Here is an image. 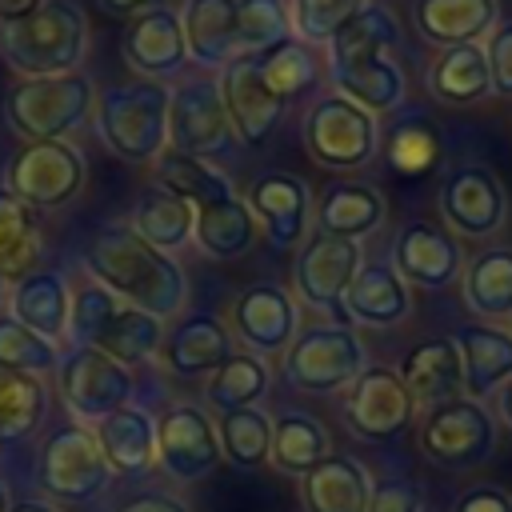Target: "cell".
Here are the masks:
<instances>
[{"label":"cell","mask_w":512,"mask_h":512,"mask_svg":"<svg viewBox=\"0 0 512 512\" xmlns=\"http://www.w3.org/2000/svg\"><path fill=\"white\" fill-rule=\"evenodd\" d=\"M260 68L268 76V84L276 88L280 100H292V96H304L320 84V56L312 44H304L300 36H284L280 44H272L268 52H260Z\"/></svg>","instance_id":"cell-44"},{"label":"cell","mask_w":512,"mask_h":512,"mask_svg":"<svg viewBox=\"0 0 512 512\" xmlns=\"http://www.w3.org/2000/svg\"><path fill=\"white\" fill-rule=\"evenodd\" d=\"M412 16L428 44H480L500 24V0H416Z\"/></svg>","instance_id":"cell-29"},{"label":"cell","mask_w":512,"mask_h":512,"mask_svg":"<svg viewBox=\"0 0 512 512\" xmlns=\"http://www.w3.org/2000/svg\"><path fill=\"white\" fill-rule=\"evenodd\" d=\"M0 304H8V280L0 276Z\"/></svg>","instance_id":"cell-58"},{"label":"cell","mask_w":512,"mask_h":512,"mask_svg":"<svg viewBox=\"0 0 512 512\" xmlns=\"http://www.w3.org/2000/svg\"><path fill=\"white\" fill-rule=\"evenodd\" d=\"M88 48V20L68 0H44L20 24H0V60L24 80L76 72Z\"/></svg>","instance_id":"cell-4"},{"label":"cell","mask_w":512,"mask_h":512,"mask_svg":"<svg viewBox=\"0 0 512 512\" xmlns=\"http://www.w3.org/2000/svg\"><path fill=\"white\" fill-rule=\"evenodd\" d=\"M368 0H292L288 16H292V36H300L304 44H328Z\"/></svg>","instance_id":"cell-47"},{"label":"cell","mask_w":512,"mask_h":512,"mask_svg":"<svg viewBox=\"0 0 512 512\" xmlns=\"http://www.w3.org/2000/svg\"><path fill=\"white\" fill-rule=\"evenodd\" d=\"M324 456H332L328 428L308 412H284L272 420V464L284 476H308Z\"/></svg>","instance_id":"cell-37"},{"label":"cell","mask_w":512,"mask_h":512,"mask_svg":"<svg viewBox=\"0 0 512 512\" xmlns=\"http://www.w3.org/2000/svg\"><path fill=\"white\" fill-rule=\"evenodd\" d=\"M272 384V372H268V360L256 356V352H232L204 384V396L208 404L224 416V412H236V408H252L264 400Z\"/></svg>","instance_id":"cell-40"},{"label":"cell","mask_w":512,"mask_h":512,"mask_svg":"<svg viewBox=\"0 0 512 512\" xmlns=\"http://www.w3.org/2000/svg\"><path fill=\"white\" fill-rule=\"evenodd\" d=\"M256 232H260V224H256L252 208L244 204V196H228V200H216V204L196 208L192 240L212 260H236V256H244L256 244Z\"/></svg>","instance_id":"cell-32"},{"label":"cell","mask_w":512,"mask_h":512,"mask_svg":"<svg viewBox=\"0 0 512 512\" xmlns=\"http://www.w3.org/2000/svg\"><path fill=\"white\" fill-rule=\"evenodd\" d=\"M372 480L368 468L352 456H324L308 476H300L304 512H368Z\"/></svg>","instance_id":"cell-30"},{"label":"cell","mask_w":512,"mask_h":512,"mask_svg":"<svg viewBox=\"0 0 512 512\" xmlns=\"http://www.w3.org/2000/svg\"><path fill=\"white\" fill-rule=\"evenodd\" d=\"M452 512H512V496L496 484H480V488H468L452 504Z\"/></svg>","instance_id":"cell-51"},{"label":"cell","mask_w":512,"mask_h":512,"mask_svg":"<svg viewBox=\"0 0 512 512\" xmlns=\"http://www.w3.org/2000/svg\"><path fill=\"white\" fill-rule=\"evenodd\" d=\"M412 416H416V400L408 396L400 372L384 368V364H368L356 376V384L348 388V396H344L348 428L360 440H372V444L396 440L412 424Z\"/></svg>","instance_id":"cell-16"},{"label":"cell","mask_w":512,"mask_h":512,"mask_svg":"<svg viewBox=\"0 0 512 512\" xmlns=\"http://www.w3.org/2000/svg\"><path fill=\"white\" fill-rule=\"evenodd\" d=\"M232 332L256 356L288 352L300 332V308L280 284H252L232 300Z\"/></svg>","instance_id":"cell-19"},{"label":"cell","mask_w":512,"mask_h":512,"mask_svg":"<svg viewBox=\"0 0 512 512\" xmlns=\"http://www.w3.org/2000/svg\"><path fill=\"white\" fill-rule=\"evenodd\" d=\"M124 60L140 72V80H172L188 64V44H184V24L180 12L156 4L140 16L128 20L124 32Z\"/></svg>","instance_id":"cell-21"},{"label":"cell","mask_w":512,"mask_h":512,"mask_svg":"<svg viewBox=\"0 0 512 512\" xmlns=\"http://www.w3.org/2000/svg\"><path fill=\"white\" fill-rule=\"evenodd\" d=\"M392 268L400 272V280L408 288L440 292V288H452L464 276V252H460V240L444 224L412 220L396 232Z\"/></svg>","instance_id":"cell-18"},{"label":"cell","mask_w":512,"mask_h":512,"mask_svg":"<svg viewBox=\"0 0 512 512\" xmlns=\"http://www.w3.org/2000/svg\"><path fill=\"white\" fill-rule=\"evenodd\" d=\"M40 256V224L36 212L0 188V276L12 284L32 272Z\"/></svg>","instance_id":"cell-43"},{"label":"cell","mask_w":512,"mask_h":512,"mask_svg":"<svg viewBox=\"0 0 512 512\" xmlns=\"http://www.w3.org/2000/svg\"><path fill=\"white\" fill-rule=\"evenodd\" d=\"M396 372H400L408 396L424 408L464 396V360H460V348L452 336L420 340L416 348H408V356L400 360Z\"/></svg>","instance_id":"cell-26"},{"label":"cell","mask_w":512,"mask_h":512,"mask_svg":"<svg viewBox=\"0 0 512 512\" xmlns=\"http://www.w3.org/2000/svg\"><path fill=\"white\" fill-rule=\"evenodd\" d=\"M328 80L340 96H348L352 104H360L372 116L400 108L404 92H408V80H404L400 64H392V56H372V60H360L348 68H328Z\"/></svg>","instance_id":"cell-34"},{"label":"cell","mask_w":512,"mask_h":512,"mask_svg":"<svg viewBox=\"0 0 512 512\" xmlns=\"http://www.w3.org/2000/svg\"><path fill=\"white\" fill-rule=\"evenodd\" d=\"M428 88L444 104H476L492 96V72H488L484 44L440 48V56L428 68Z\"/></svg>","instance_id":"cell-35"},{"label":"cell","mask_w":512,"mask_h":512,"mask_svg":"<svg viewBox=\"0 0 512 512\" xmlns=\"http://www.w3.org/2000/svg\"><path fill=\"white\" fill-rule=\"evenodd\" d=\"M484 56H488V72H492V92L512 100V20H500L484 36Z\"/></svg>","instance_id":"cell-49"},{"label":"cell","mask_w":512,"mask_h":512,"mask_svg":"<svg viewBox=\"0 0 512 512\" xmlns=\"http://www.w3.org/2000/svg\"><path fill=\"white\" fill-rule=\"evenodd\" d=\"M48 412V388L28 372H0V448L28 440Z\"/></svg>","instance_id":"cell-41"},{"label":"cell","mask_w":512,"mask_h":512,"mask_svg":"<svg viewBox=\"0 0 512 512\" xmlns=\"http://www.w3.org/2000/svg\"><path fill=\"white\" fill-rule=\"evenodd\" d=\"M400 40L396 16L384 4H364L332 40H328V68H348L372 56H388V48Z\"/></svg>","instance_id":"cell-36"},{"label":"cell","mask_w":512,"mask_h":512,"mask_svg":"<svg viewBox=\"0 0 512 512\" xmlns=\"http://www.w3.org/2000/svg\"><path fill=\"white\" fill-rule=\"evenodd\" d=\"M116 512H192L180 496H172V492H156V488H148V492H136V496H128Z\"/></svg>","instance_id":"cell-52"},{"label":"cell","mask_w":512,"mask_h":512,"mask_svg":"<svg viewBox=\"0 0 512 512\" xmlns=\"http://www.w3.org/2000/svg\"><path fill=\"white\" fill-rule=\"evenodd\" d=\"M292 36V16L284 0H240L236 8V48L240 56H260Z\"/></svg>","instance_id":"cell-46"},{"label":"cell","mask_w":512,"mask_h":512,"mask_svg":"<svg viewBox=\"0 0 512 512\" xmlns=\"http://www.w3.org/2000/svg\"><path fill=\"white\" fill-rule=\"evenodd\" d=\"M216 84H220V100H224L228 124L240 144H264L280 128L288 100H280L276 88L268 84L260 56H236L220 72Z\"/></svg>","instance_id":"cell-17"},{"label":"cell","mask_w":512,"mask_h":512,"mask_svg":"<svg viewBox=\"0 0 512 512\" xmlns=\"http://www.w3.org/2000/svg\"><path fill=\"white\" fill-rule=\"evenodd\" d=\"M84 268L112 296L156 320H172L184 308V268L168 252L152 248L132 224H104L84 252Z\"/></svg>","instance_id":"cell-1"},{"label":"cell","mask_w":512,"mask_h":512,"mask_svg":"<svg viewBox=\"0 0 512 512\" xmlns=\"http://www.w3.org/2000/svg\"><path fill=\"white\" fill-rule=\"evenodd\" d=\"M244 204L272 240V248H296L312 220V192L296 172H264L248 184Z\"/></svg>","instance_id":"cell-20"},{"label":"cell","mask_w":512,"mask_h":512,"mask_svg":"<svg viewBox=\"0 0 512 512\" xmlns=\"http://www.w3.org/2000/svg\"><path fill=\"white\" fill-rule=\"evenodd\" d=\"M40 484L64 500H92L112 484V468L92 436V428L68 420L52 428L40 444Z\"/></svg>","instance_id":"cell-12"},{"label":"cell","mask_w":512,"mask_h":512,"mask_svg":"<svg viewBox=\"0 0 512 512\" xmlns=\"http://www.w3.org/2000/svg\"><path fill=\"white\" fill-rule=\"evenodd\" d=\"M384 212H388V204L372 184L340 180L316 204V232H328V236L360 244L368 232H376L384 224Z\"/></svg>","instance_id":"cell-31"},{"label":"cell","mask_w":512,"mask_h":512,"mask_svg":"<svg viewBox=\"0 0 512 512\" xmlns=\"http://www.w3.org/2000/svg\"><path fill=\"white\" fill-rule=\"evenodd\" d=\"M40 8H44V0H0V24H20Z\"/></svg>","instance_id":"cell-53"},{"label":"cell","mask_w":512,"mask_h":512,"mask_svg":"<svg viewBox=\"0 0 512 512\" xmlns=\"http://www.w3.org/2000/svg\"><path fill=\"white\" fill-rule=\"evenodd\" d=\"M168 144H172V152L200 156V160H216L236 148V132L228 124L216 80H184L172 88Z\"/></svg>","instance_id":"cell-13"},{"label":"cell","mask_w":512,"mask_h":512,"mask_svg":"<svg viewBox=\"0 0 512 512\" xmlns=\"http://www.w3.org/2000/svg\"><path fill=\"white\" fill-rule=\"evenodd\" d=\"M12 508V492H8V484L0 480V512H8Z\"/></svg>","instance_id":"cell-57"},{"label":"cell","mask_w":512,"mask_h":512,"mask_svg":"<svg viewBox=\"0 0 512 512\" xmlns=\"http://www.w3.org/2000/svg\"><path fill=\"white\" fill-rule=\"evenodd\" d=\"M236 8L240 0H188L180 12L188 60L200 68L224 72L240 48H236Z\"/></svg>","instance_id":"cell-28"},{"label":"cell","mask_w":512,"mask_h":512,"mask_svg":"<svg viewBox=\"0 0 512 512\" xmlns=\"http://www.w3.org/2000/svg\"><path fill=\"white\" fill-rule=\"evenodd\" d=\"M56 376H60L64 408L84 428H96L104 416L132 404V392H136L132 368H124L120 360L104 356L100 348H84V344H72L60 356Z\"/></svg>","instance_id":"cell-8"},{"label":"cell","mask_w":512,"mask_h":512,"mask_svg":"<svg viewBox=\"0 0 512 512\" xmlns=\"http://www.w3.org/2000/svg\"><path fill=\"white\" fill-rule=\"evenodd\" d=\"M156 188L188 200L192 208L236 196L224 168H216L212 160H200V156H184V152H164L156 160Z\"/></svg>","instance_id":"cell-38"},{"label":"cell","mask_w":512,"mask_h":512,"mask_svg":"<svg viewBox=\"0 0 512 512\" xmlns=\"http://www.w3.org/2000/svg\"><path fill=\"white\" fill-rule=\"evenodd\" d=\"M368 368L364 340L348 324H312L296 332L284 352V380L312 396H332L352 388L356 376Z\"/></svg>","instance_id":"cell-6"},{"label":"cell","mask_w":512,"mask_h":512,"mask_svg":"<svg viewBox=\"0 0 512 512\" xmlns=\"http://www.w3.org/2000/svg\"><path fill=\"white\" fill-rule=\"evenodd\" d=\"M216 432H220L224 460L232 468H240V472H252V468H260L272 456V416L260 404L224 412L216 420Z\"/></svg>","instance_id":"cell-42"},{"label":"cell","mask_w":512,"mask_h":512,"mask_svg":"<svg viewBox=\"0 0 512 512\" xmlns=\"http://www.w3.org/2000/svg\"><path fill=\"white\" fill-rule=\"evenodd\" d=\"M496 448V420L480 400H448L424 412L420 420V452L440 468H472L484 464Z\"/></svg>","instance_id":"cell-11"},{"label":"cell","mask_w":512,"mask_h":512,"mask_svg":"<svg viewBox=\"0 0 512 512\" xmlns=\"http://www.w3.org/2000/svg\"><path fill=\"white\" fill-rule=\"evenodd\" d=\"M456 348L464 360V396L468 400H488L512 380V328L472 320L456 328Z\"/></svg>","instance_id":"cell-24"},{"label":"cell","mask_w":512,"mask_h":512,"mask_svg":"<svg viewBox=\"0 0 512 512\" xmlns=\"http://www.w3.org/2000/svg\"><path fill=\"white\" fill-rule=\"evenodd\" d=\"M152 248H160V252H176V248H184L188 240H192V228H196V208L188 204V200H180V196H172V192H164V188H156V192H144L140 200H136V208H132V220H128Z\"/></svg>","instance_id":"cell-39"},{"label":"cell","mask_w":512,"mask_h":512,"mask_svg":"<svg viewBox=\"0 0 512 512\" xmlns=\"http://www.w3.org/2000/svg\"><path fill=\"white\" fill-rule=\"evenodd\" d=\"M496 408H500V420L512 428V380H508V384L496 392Z\"/></svg>","instance_id":"cell-55"},{"label":"cell","mask_w":512,"mask_h":512,"mask_svg":"<svg viewBox=\"0 0 512 512\" xmlns=\"http://www.w3.org/2000/svg\"><path fill=\"white\" fill-rule=\"evenodd\" d=\"M304 148L324 168H336V172L364 168L380 148L376 116L340 92L316 96L304 112Z\"/></svg>","instance_id":"cell-7"},{"label":"cell","mask_w":512,"mask_h":512,"mask_svg":"<svg viewBox=\"0 0 512 512\" xmlns=\"http://www.w3.org/2000/svg\"><path fill=\"white\" fill-rule=\"evenodd\" d=\"M464 304L480 320H508L512 316V244L480 248L464 264Z\"/></svg>","instance_id":"cell-33"},{"label":"cell","mask_w":512,"mask_h":512,"mask_svg":"<svg viewBox=\"0 0 512 512\" xmlns=\"http://www.w3.org/2000/svg\"><path fill=\"white\" fill-rule=\"evenodd\" d=\"M8 512H60V508H52L48 500H12Z\"/></svg>","instance_id":"cell-56"},{"label":"cell","mask_w":512,"mask_h":512,"mask_svg":"<svg viewBox=\"0 0 512 512\" xmlns=\"http://www.w3.org/2000/svg\"><path fill=\"white\" fill-rule=\"evenodd\" d=\"M172 88L160 80H124L96 96V132L128 164H148L168 152Z\"/></svg>","instance_id":"cell-3"},{"label":"cell","mask_w":512,"mask_h":512,"mask_svg":"<svg viewBox=\"0 0 512 512\" xmlns=\"http://www.w3.org/2000/svg\"><path fill=\"white\" fill-rule=\"evenodd\" d=\"M68 312H72V288L56 268H32L28 276L8 284V316L52 344L68 336Z\"/></svg>","instance_id":"cell-23"},{"label":"cell","mask_w":512,"mask_h":512,"mask_svg":"<svg viewBox=\"0 0 512 512\" xmlns=\"http://www.w3.org/2000/svg\"><path fill=\"white\" fill-rule=\"evenodd\" d=\"M112 476L140 480L156 468V416L140 404H124L92 428Z\"/></svg>","instance_id":"cell-27"},{"label":"cell","mask_w":512,"mask_h":512,"mask_svg":"<svg viewBox=\"0 0 512 512\" xmlns=\"http://www.w3.org/2000/svg\"><path fill=\"white\" fill-rule=\"evenodd\" d=\"M164 368L172 376H184V380H196V376H212L228 356H232V332L208 316V312H192L184 320H176L164 340H160V352Z\"/></svg>","instance_id":"cell-22"},{"label":"cell","mask_w":512,"mask_h":512,"mask_svg":"<svg viewBox=\"0 0 512 512\" xmlns=\"http://www.w3.org/2000/svg\"><path fill=\"white\" fill-rule=\"evenodd\" d=\"M68 340L84 344V348H100L104 356H112L124 368H132V364H144V360H152L160 352L164 320L124 304L104 284L88 280V284H80L72 292Z\"/></svg>","instance_id":"cell-2"},{"label":"cell","mask_w":512,"mask_h":512,"mask_svg":"<svg viewBox=\"0 0 512 512\" xmlns=\"http://www.w3.org/2000/svg\"><path fill=\"white\" fill-rule=\"evenodd\" d=\"M60 368V344L36 336L12 316H0V372H28L44 376Z\"/></svg>","instance_id":"cell-45"},{"label":"cell","mask_w":512,"mask_h":512,"mask_svg":"<svg viewBox=\"0 0 512 512\" xmlns=\"http://www.w3.org/2000/svg\"><path fill=\"white\" fill-rule=\"evenodd\" d=\"M364 264V252L356 240H340L328 232H312L292 264V288L296 296L316 308V312H332L344 316V292L352 288L356 272Z\"/></svg>","instance_id":"cell-15"},{"label":"cell","mask_w":512,"mask_h":512,"mask_svg":"<svg viewBox=\"0 0 512 512\" xmlns=\"http://www.w3.org/2000/svg\"><path fill=\"white\" fill-rule=\"evenodd\" d=\"M92 104H96L92 80L76 68V72H60V76L20 80L4 96V120L28 144L32 140H64L72 128H80L88 120Z\"/></svg>","instance_id":"cell-5"},{"label":"cell","mask_w":512,"mask_h":512,"mask_svg":"<svg viewBox=\"0 0 512 512\" xmlns=\"http://www.w3.org/2000/svg\"><path fill=\"white\" fill-rule=\"evenodd\" d=\"M224 464L216 420L200 404H168L156 420V468L176 484H200Z\"/></svg>","instance_id":"cell-10"},{"label":"cell","mask_w":512,"mask_h":512,"mask_svg":"<svg viewBox=\"0 0 512 512\" xmlns=\"http://www.w3.org/2000/svg\"><path fill=\"white\" fill-rule=\"evenodd\" d=\"M436 204L456 240H488L504 228L508 216V192L488 164H456L444 176Z\"/></svg>","instance_id":"cell-14"},{"label":"cell","mask_w":512,"mask_h":512,"mask_svg":"<svg viewBox=\"0 0 512 512\" xmlns=\"http://www.w3.org/2000/svg\"><path fill=\"white\" fill-rule=\"evenodd\" d=\"M384 152H388V164H392L400 176H424V172L436 164L440 144H436V132H432L428 124L404 120V124L392 128Z\"/></svg>","instance_id":"cell-48"},{"label":"cell","mask_w":512,"mask_h":512,"mask_svg":"<svg viewBox=\"0 0 512 512\" xmlns=\"http://www.w3.org/2000/svg\"><path fill=\"white\" fill-rule=\"evenodd\" d=\"M160 0H100V8L104 12H112V16H140V12H148V8H156Z\"/></svg>","instance_id":"cell-54"},{"label":"cell","mask_w":512,"mask_h":512,"mask_svg":"<svg viewBox=\"0 0 512 512\" xmlns=\"http://www.w3.org/2000/svg\"><path fill=\"white\" fill-rule=\"evenodd\" d=\"M368 512H424V500H420V488L412 480L388 476V480H376L372 484Z\"/></svg>","instance_id":"cell-50"},{"label":"cell","mask_w":512,"mask_h":512,"mask_svg":"<svg viewBox=\"0 0 512 512\" xmlns=\"http://www.w3.org/2000/svg\"><path fill=\"white\" fill-rule=\"evenodd\" d=\"M412 312V288L400 280L392 260H364L352 288L344 292V320L364 328H392L408 320Z\"/></svg>","instance_id":"cell-25"},{"label":"cell","mask_w":512,"mask_h":512,"mask_svg":"<svg viewBox=\"0 0 512 512\" xmlns=\"http://www.w3.org/2000/svg\"><path fill=\"white\" fill-rule=\"evenodd\" d=\"M84 188V156L68 140H32L4 168V192L24 200L32 212L60 208Z\"/></svg>","instance_id":"cell-9"}]
</instances>
